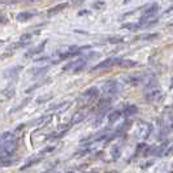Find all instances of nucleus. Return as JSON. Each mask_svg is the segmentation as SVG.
<instances>
[{
  "instance_id": "obj_22",
  "label": "nucleus",
  "mask_w": 173,
  "mask_h": 173,
  "mask_svg": "<svg viewBox=\"0 0 173 173\" xmlns=\"http://www.w3.org/2000/svg\"><path fill=\"white\" fill-rule=\"evenodd\" d=\"M172 11H173V4L171 5V8H168L167 11H165V13H169V12H172Z\"/></svg>"
},
{
  "instance_id": "obj_2",
  "label": "nucleus",
  "mask_w": 173,
  "mask_h": 173,
  "mask_svg": "<svg viewBox=\"0 0 173 173\" xmlns=\"http://www.w3.org/2000/svg\"><path fill=\"white\" fill-rule=\"evenodd\" d=\"M122 59H119V57H108L106 60L100 61L99 64H96L95 67L93 68V70H100V69H108L111 67H115V65H120Z\"/></svg>"
},
{
  "instance_id": "obj_5",
  "label": "nucleus",
  "mask_w": 173,
  "mask_h": 173,
  "mask_svg": "<svg viewBox=\"0 0 173 173\" xmlns=\"http://www.w3.org/2000/svg\"><path fill=\"white\" fill-rule=\"evenodd\" d=\"M37 14L35 12H30V11H25V12H21V13H18L17 14V21L20 22H26V21H29L30 18H33L34 16Z\"/></svg>"
},
{
  "instance_id": "obj_23",
  "label": "nucleus",
  "mask_w": 173,
  "mask_h": 173,
  "mask_svg": "<svg viewBox=\"0 0 173 173\" xmlns=\"http://www.w3.org/2000/svg\"><path fill=\"white\" fill-rule=\"evenodd\" d=\"M24 1H26V3H35V1H38V0H24Z\"/></svg>"
},
{
  "instance_id": "obj_15",
  "label": "nucleus",
  "mask_w": 173,
  "mask_h": 173,
  "mask_svg": "<svg viewBox=\"0 0 173 173\" xmlns=\"http://www.w3.org/2000/svg\"><path fill=\"white\" fill-rule=\"evenodd\" d=\"M108 42H111V43H121L122 38H120V37H112V38L108 39Z\"/></svg>"
},
{
  "instance_id": "obj_13",
  "label": "nucleus",
  "mask_w": 173,
  "mask_h": 173,
  "mask_svg": "<svg viewBox=\"0 0 173 173\" xmlns=\"http://www.w3.org/2000/svg\"><path fill=\"white\" fill-rule=\"evenodd\" d=\"M38 70H34L33 72V74L34 76H39V74H43V73H46L47 72V69H48V67H43V68H37Z\"/></svg>"
},
{
  "instance_id": "obj_17",
  "label": "nucleus",
  "mask_w": 173,
  "mask_h": 173,
  "mask_svg": "<svg viewBox=\"0 0 173 173\" xmlns=\"http://www.w3.org/2000/svg\"><path fill=\"white\" fill-rule=\"evenodd\" d=\"M13 161H14L13 159H8V160L3 159V160H1V165H3V167H7V165H12V164H13Z\"/></svg>"
},
{
  "instance_id": "obj_21",
  "label": "nucleus",
  "mask_w": 173,
  "mask_h": 173,
  "mask_svg": "<svg viewBox=\"0 0 173 173\" xmlns=\"http://www.w3.org/2000/svg\"><path fill=\"white\" fill-rule=\"evenodd\" d=\"M5 21H7V18H5V16L3 14V16H1V24L4 25V24H5Z\"/></svg>"
},
{
  "instance_id": "obj_9",
  "label": "nucleus",
  "mask_w": 173,
  "mask_h": 173,
  "mask_svg": "<svg viewBox=\"0 0 173 173\" xmlns=\"http://www.w3.org/2000/svg\"><path fill=\"white\" fill-rule=\"evenodd\" d=\"M137 112H138V108H137L135 106H128V107H125V109L122 111V116L129 117V116L135 115Z\"/></svg>"
},
{
  "instance_id": "obj_3",
  "label": "nucleus",
  "mask_w": 173,
  "mask_h": 173,
  "mask_svg": "<svg viewBox=\"0 0 173 173\" xmlns=\"http://www.w3.org/2000/svg\"><path fill=\"white\" fill-rule=\"evenodd\" d=\"M85 48H89V46L87 47H69V50L67 52H64V54H60V60H65V59H69V57H73V56H77V55H80L82 50Z\"/></svg>"
},
{
  "instance_id": "obj_18",
  "label": "nucleus",
  "mask_w": 173,
  "mask_h": 173,
  "mask_svg": "<svg viewBox=\"0 0 173 173\" xmlns=\"http://www.w3.org/2000/svg\"><path fill=\"white\" fill-rule=\"evenodd\" d=\"M87 14H90V11H87V9H83V11L78 12V16H87Z\"/></svg>"
},
{
  "instance_id": "obj_6",
  "label": "nucleus",
  "mask_w": 173,
  "mask_h": 173,
  "mask_svg": "<svg viewBox=\"0 0 173 173\" xmlns=\"http://www.w3.org/2000/svg\"><path fill=\"white\" fill-rule=\"evenodd\" d=\"M104 90L107 91V93L109 94H116L119 93V83L116 82V81H111V82H107L106 86H104Z\"/></svg>"
},
{
  "instance_id": "obj_12",
  "label": "nucleus",
  "mask_w": 173,
  "mask_h": 173,
  "mask_svg": "<svg viewBox=\"0 0 173 173\" xmlns=\"http://www.w3.org/2000/svg\"><path fill=\"white\" fill-rule=\"evenodd\" d=\"M137 63L135 61H133V60H128V59H125V60H121V63H120V67H122V68H132V67H135Z\"/></svg>"
},
{
  "instance_id": "obj_14",
  "label": "nucleus",
  "mask_w": 173,
  "mask_h": 173,
  "mask_svg": "<svg viewBox=\"0 0 173 173\" xmlns=\"http://www.w3.org/2000/svg\"><path fill=\"white\" fill-rule=\"evenodd\" d=\"M104 1H95V3H93V9H102V8H104Z\"/></svg>"
},
{
  "instance_id": "obj_8",
  "label": "nucleus",
  "mask_w": 173,
  "mask_h": 173,
  "mask_svg": "<svg viewBox=\"0 0 173 173\" xmlns=\"http://www.w3.org/2000/svg\"><path fill=\"white\" fill-rule=\"evenodd\" d=\"M83 96H87L90 100L91 99H95V98L99 96V90H98L96 87H90V89H87L83 93Z\"/></svg>"
},
{
  "instance_id": "obj_16",
  "label": "nucleus",
  "mask_w": 173,
  "mask_h": 173,
  "mask_svg": "<svg viewBox=\"0 0 173 173\" xmlns=\"http://www.w3.org/2000/svg\"><path fill=\"white\" fill-rule=\"evenodd\" d=\"M156 37H159V34H147V35H143V37H141L142 39H146V41H150V39H154Z\"/></svg>"
},
{
  "instance_id": "obj_4",
  "label": "nucleus",
  "mask_w": 173,
  "mask_h": 173,
  "mask_svg": "<svg viewBox=\"0 0 173 173\" xmlns=\"http://www.w3.org/2000/svg\"><path fill=\"white\" fill-rule=\"evenodd\" d=\"M68 5H69L68 3H61V4H57V5H55V7H52V8L48 9L47 14L48 16H55V14H57V13H60L61 11H64Z\"/></svg>"
},
{
  "instance_id": "obj_11",
  "label": "nucleus",
  "mask_w": 173,
  "mask_h": 173,
  "mask_svg": "<svg viewBox=\"0 0 173 173\" xmlns=\"http://www.w3.org/2000/svg\"><path fill=\"white\" fill-rule=\"evenodd\" d=\"M142 26L141 24H133V22H128V24H124L122 25V29H128V30H132V31H135V30H138V29H141Z\"/></svg>"
},
{
  "instance_id": "obj_7",
  "label": "nucleus",
  "mask_w": 173,
  "mask_h": 173,
  "mask_svg": "<svg viewBox=\"0 0 173 173\" xmlns=\"http://www.w3.org/2000/svg\"><path fill=\"white\" fill-rule=\"evenodd\" d=\"M46 43H47V42H42V43L41 44H39V46H37V47H34V48H33V50H29L28 52H26V54H25V57H29V56H34V55H37V54H39V52H42V51H43V48H44V46H46Z\"/></svg>"
},
{
  "instance_id": "obj_24",
  "label": "nucleus",
  "mask_w": 173,
  "mask_h": 173,
  "mask_svg": "<svg viewBox=\"0 0 173 173\" xmlns=\"http://www.w3.org/2000/svg\"><path fill=\"white\" fill-rule=\"evenodd\" d=\"M129 1H130V0H124V4H128Z\"/></svg>"
},
{
  "instance_id": "obj_20",
  "label": "nucleus",
  "mask_w": 173,
  "mask_h": 173,
  "mask_svg": "<svg viewBox=\"0 0 173 173\" xmlns=\"http://www.w3.org/2000/svg\"><path fill=\"white\" fill-rule=\"evenodd\" d=\"M83 1H86V0H73V4H81V3H83Z\"/></svg>"
},
{
  "instance_id": "obj_10",
  "label": "nucleus",
  "mask_w": 173,
  "mask_h": 173,
  "mask_svg": "<svg viewBox=\"0 0 173 173\" xmlns=\"http://www.w3.org/2000/svg\"><path fill=\"white\" fill-rule=\"evenodd\" d=\"M121 116H122V111L116 109V111H113V112L108 116V120H109V122H115V121H117V120H119Z\"/></svg>"
},
{
  "instance_id": "obj_19",
  "label": "nucleus",
  "mask_w": 173,
  "mask_h": 173,
  "mask_svg": "<svg viewBox=\"0 0 173 173\" xmlns=\"http://www.w3.org/2000/svg\"><path fill=\"white\" fill-rule=\"evenodd\" d=\"M119 156H120V150H119V147H116V148H115V156H113V159L116 160Z\"/></svg>"
},
{
  "instance_id": "obj_1",
  "label": "nucleus",
  "mask_w": 173,
  "mask_h": 173,
  "mask_svg": "<svg viewBox=\"0 0 173 173\" xmlns=\"http://www.w3.org/2000/svg\"><path fill=\"white\" fill-rule=\"evenodd\" d=\"M159 12V4L158 3H154L151 5H146V9L143 12V14L141 16V20H139V24L141 26H143L146 22H148L152 17H155V14Z\"/></svg>"
}]
</instances>
